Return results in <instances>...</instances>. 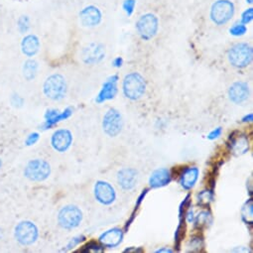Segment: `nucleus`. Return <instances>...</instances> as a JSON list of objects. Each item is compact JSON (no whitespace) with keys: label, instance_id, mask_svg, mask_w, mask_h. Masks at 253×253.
<instances>
[{"label":"nucleus","instance_id":"f3484780","mask_svg":"<svg viewBox=\"0 0 253 253\" xmlns=\"http://www.w3.org/2000/svg\"><path fill=\"white\" fill-rule=\"evenodd\" d=\"M123 238V232L120 228L114 227L105 232H103L99 236V242L102 246L107 248H114L118 246Z\"/></svg>","mask_w":253,"mask_h":253},{"label":"nucleus","instance_id":"f8f14e48","mask_svg":"<svg viewBox=\"0 0 253 253\" xmlns=\"http://www.w3.org/2000/svg\"><path fill=\"white\" fill-rule=\"evenodd\" d=\"M138 181V173L132 168H123L117 173L118 185L126 191L132 190Z\"/></svg>","mask_w":253,"mask_h":253},{"label":"nucleus","instance_id":"cd10ccee","mask_svg":"<svg viewBox=\"0 0 253 253\" xmlns=\"http://www.w3.org/2000/svg\"><path fill=\"white\" fill-rule=\"evenodd\" d=\"M213 199V193L211 191H203L198 195V203L201 206H209Z\"/></svg>","mask_w":253,"mask_h":253},{"label":"nucleus","instance_id":"b1692460","mask_svg":"<svg viewBox=\"0 0 253 253\" xmlns=\"http://www.w3.org/2000/svg\"><path fill=\"white\" fill-rule=\"evenodd\" d=\"M241 217H242V220L246 224H252V222H253V201H252V199H249L242 207Z\"/></svg>","mask_w":253,"mask_h":253},{"label":"nucleus","instance_id":"dca6fc26","mask_svg":"<svg viewBox=\"0 0 253 253\" xmlns=\"http://www.w3.org/2000/svg\"><path fill=\"white\" fill-rule=\"evenodd\" d=\"M228 95L232 102L237 103V104L242 103L249 96L248 84L243 82L234 83L228 90Z\"/></svg>","mask_w":253,"mask_h":253},{"label":"nucleus","instance_id":"2f4dec72","mask_svg":"<svg viewBox=\"0 0 253 253\" xmlns=\"http://www.w3.org/2000/svg\"><path fill=\"white\" fill-rule=\"evenodd\" d=\"M82 252H101L102 248L94 241H90L87 244H85L82 249Z\"/></svg>","mask_w":253,"mask_h":253},{"label":"nucleus","instance_id":"ea45409f","mask_svg":"<svg viewBox=\"0 0 253 253\" xmlns=\"http://www.w3.org/2000/svg\"><path fill=\"white\" fill-rule=\"evenodd\" d=\"M187 214H188V221L192 222V220H193V211H189Z\"/></svg>","mask_w":253,"mask_h":253},{"label":"nucleus","instance_id":"aec40b11","mask_svg":"<svg viewBox=\"0 0 253 253\" xmlns=\"http://www.w3.org/2000/svg\"><path fill=\"white\" fill-rule=\"evenodd\" d=\"M230 152L235 156L242 155L246 153L249 149L248 138L244 134H237L236 136L234 133L229 137V144H228Z\"/></svg>","mask_w":253,"mask_h":253},{"label":"nucleus","instance_id":"1a4fd4ad","mask_svg":"<svg viewBox=\"0 0 253 253\" xmlns=\"http://www.w3.org/2000/svg\"><path fill=\"white\" fill-rule=\"evenodd\" d=\"M15 237L23 245L33 244L38 238V228L31 221H22L15 228Z\"/></svg>","mask_w":253,"mask_h":253},{"label":"nucleus","instance_id":"423d86ee","mask_svg":"<svg viewBox=\"0 0 253 253\" xmlns=\"http://www.w3.org/2000/svg\"><path fill=\"white\" fill-rule=\"evenodd\" d=\"M83 219L82 211L76 206H67L63 208L58 215L59 224L66 229H73L80 225Z\"/></svg>","mask_w":253,"mask_h":253},{"label":"nucleus","instance_id":"7c9ffc66","mask_svg":"<svg viewBox=\"0 0 253 253\" xmlns=\"http://www.w3.org/2000/svg\"><path fill=\"white\" fill-rule=\"evenodd\" d=\"M203 245H204V240L202 237L198 235L191 238L188 247L190 248L191 251H199Z\"/></svg>","mask_w":253,"mask_h":253},{"label":"nucleus","instance_id":"9b49d317","mask_svg":"<svg viewBox=\"0 0 253 253\" xmlns=\"http://www.w3.org/2000/svg\"><path fill=\"white\" fill-rule=\"evenodd\" d=\"M102 15L100 10L93 6L89 5L84 7L80 12V21L84 27H95L101 21Z\"/></svg>","mask_w":253,"mask_h":253},{"label":"nucleus","instance_id":"f03ea898","mask_svg":"<svg viewBox=\"0 0 253 253\" xmlns=\"http://www.w3.org/2000/svg\"><path fill=\"white\" fill-rule=\"evenodd\" d=\"M229 63L238 69L246 68L252 61V48L246 43H238L228 51Z\"/></svg>","mask_w":253,"mask_h":253},{"label":"nucleus","instance_id":"e433bc0d","mask_svg":"<svg viewBox=\"0 0 253 253\" xmlns=\"http://www.w3.org/2000/svg\"><path fill=\"white\" fill-rule=\"evenodd\" d=\"M221 133H222L221 127H217V128L213 129L211 132H210V134L208 135V138H209L210 140H214V139L218 138V137L221 135Z\"/></svg>","mask_w":253,"mask_h":253},{"label":"nucleus","instance_id":"4c0bfd02","mask_svg":"<svg viewBox=\"0 0 253 253\" xmlns=\"http://www.w3.org/2000/svg\"><path fill=\"white\" fill-rule=\"evenodd\" d=\"M122 64H123V60H122V58H120V57L115 58V59L113 60V62H112V65H113V67H115V68H120V67L122 66Z\"/></svg>","mask_w":253,"mask_h":253},{"label":"nucleus","instance_id":"a878e982","mask_svg":"<svg viewBox=\"0 0 253 253\" xmlns=\"http://www.w3.org/2000/svg\"><path fill=\"white\" fill-rule=\"evenodd\" d=\"M17 30L21 34H27L31 29V19L28 15H20L16 22Z\"/></svg>","mask_w":253,"mask_h":253},{"label":"nucleus","instance_id":"ddd939ff","mask_svg":"<svg viewBox=\"0 0 253 253\" xmlns=\"http://www.w3.org/2000/svg\"><path fill=\"white\" fill-rule=\"evenodd\" d=\"M117 82L118 77L117 76H111L109 77L102 84L100 91L98 95L96 96L95 101L97 103H102L106 100H110L115 97L117 93Z\"/></svg>","mask_w":253,"mask_h":253},{"label":"nucleus","instance_id":"6e6552de","mask_svg":"<svg viewBox=\"0 0 253 253\" xmlns=\"http://www.w3.org/2000/svg\"><path fill=\"white\" fill-rule=\"evenodd\" d=\"M102 127L104 132L110 137H115L121 132L123 127V120L118 110L115 108H110L107 110L103 116Z\"/></svg>","mask_w":253,"mask_h":253},{"label":"nucleus","instance_id":"20e7f679","mask_svg":"<svg viewBox=\"0 0 253 253\" xmlns=\"http://www.w3.org/2000/svg\"><path fill=\"white\" fill-rule=\"evenodd\" d=\"M159 29V21L156 15L152 13H146L137 20L136 30L138 35L144 41H149L154 38Z\"/></svg>","mask_w":253,"mask_h":253},{"label":"nucleus","instance_id":"f257e3e1","mask_svg":"<svg viewBox=\"0 0 253 253\" xmlns=\"http://www.w3.org/2000/svg\"><path fill=\"white\" fill-rule=\"evenodd\" d=\"M146 90V83L144 78L138 73H130L123 81V92L125 96L136 100L143 96Z\"/></svg>","mask_w":253,"mask_h":253},{"label":"nucleus","instance_id":"37998d69","mask_svg":"<svg viewBox=\"0 0 253 253\" xmlns=\"http://www.w3.org/2000/svg\"><path fill=\"white\" fill-rule=\"evenodd\" d=\"M1 166H2V162H1V160H0V168H1Z\"/></svg>","mask_w":253,"mask_h":253},{"label":"nucleus","instance_id":"c756f323","mask_svg":"<svg viewBox=\"0 0 253 253\" xmlns=\"http://www.w3.org/2000/svg\"><path fill=\"white\" fill-rule=\"evenodd\" d=\"M135 6H136V0H124L122 4V8L127 16H131L133 14Z\"/></svg>","mask_w":253,"mask_h":253},{"label":"nucleus","instance_id":"9d476101","mask_svg":"<svg viewBox=\"0 0 253 253\" xmlns=\"http://www.w3.org/2000/svg\"><path fill=\"white\" fill-rule=\"evenodd\" d=\"M95 199L102 205H110L115 201L116 194L113 187L104 181H98L94 186Z\"/></svg>","mask_w":253,"mask_h":253},{"label":"nucleus","instance_id":"39448f33","mask_svg":"<svg viewBox=\"0 0 253 253\" xmlns=\"http://www.w3.org/2000/svg\"><path fill=\"white\" fill-rule=\"evenodd\" d=\"M44 92L53 100H60L67 93V83L63 76L55 74L50 76L44 84Z\"/></svg>","mask_w":253,"mask_h":253},{"label":"nucleus","instance_id":"2eb2a0df","mask_svg":"<svg viewBox=\"0 0 253 253\" xmlns=\"http://www.w3.org/2000/svg\"><path fill=\"white\" fill-rule=\"evenodd\" d=\"M105 56V49L100 44H90L83 51V60L85 64L99 63Z\"/></svg>","mask_w":253,"mask_h":253},{"label":"nucleus","instance_id":"c85d7f7f","mask_svg":"<svg viewBox=\"0 0 253 253\" xmlns=\"http://www.w3.org/2000/svg\"><path fill=\"white\" fill-rule=\"evenodd\" d=\"M246 32H247V27L244 24H242V23H235L229 29V33L232 36H235V37L242 36Z\"/></svg>","mask_w":253,"mask_h":253},{"label":"nucleus","instance_id":"f704fd0d","mask_svg":"<svg viewBox=\"0 0 253 253\" xmlns=\"http://www.w3.org/2000/svg\"><path fill=\"white\" fill-rule=\"evenodd\" d=\"M84 240H85V237H84V235H79V236H77V237L72 238V240H71V241L69 242V244L67 245L66 250H70V249L76 247L78 244H80L81 242H83V241H84Z\"/></svg>","mask_w":253,"mask_h":253},{"label":"nucleus","instance_id":"412c9836","mask_svg":"<svg viewBox=\"0 0 253 253\" xmlns=\"http://www.w3.org/2000/svg\"><path fill=\"white\" fill-rule=\"evenodd\" d=\"M73 110L71 108L65 109L63 112H59L56 109H49L47 110L45 114V124H44V128L48 129L51 128L52 126L56 125L58 122L63 121L67 118H69L72 115Z\"/></svg>","mask_w":253,"mask_h":253},{"label":"nucleus","instance_id":"4468645a","mask_svg":"<svg viewBox=\"0 0 253 253\" xmlns=\"http://www.w3.org/2000/svg\"><path fill=\"white\" fill-rule=\"evenodd\" d=\"M72 142V133L67 129H59L52 136V146L58 152H65L68 150Z\"/></svg>","mask_w":253,"mask_h":253},{"label":"nucleus","instance_id":"473e14b6","mask_svg":"<svg viewBox=\"0 0 253 253\" xmlns=\"http://www.w3.org/2000/svg\"><path fill=\"white\" fill-rule=\"evenodd\" d=\"M191 204V196L187 195V197L185 198V200L182 202V204L180 205V209H179V215L180 218H183V215H185L186 211L188 210V208L190 207Z\"/></svg>","mask_w":253,"mask_h":253},{"label":"nucleus","instance_id":"79ce46f5","mask_svg":"<svg viewBox=\"0 0 253 253\" xmlns=\"http://www.w3.org/2000/svg\"><path fill=\"white\" fill-rule=\"evenodd\" d=\"M252 1H253V0H246V2H248V3H252Z\"/></svg>","mask_w":253,"mask_h":253},{"label":"nucleus","instance_id":"a211bd4d","mask_svg":"<svg viewBox=\"0 0 253 253\" xmlns=\"http://www.w3.org/2000/svg\"><path fill=\"white\" fill-rule=\"evenodd\" d=\"M172 181V174L166 168H160L155 170L150 178H149V185L153 189L162 188L169 185Z\"/></svg>","mask_w":253,"mask_h":253},{"label":"nucleus","instance_id":"c9c22d12","mask_svg":"<svg viewBox=\"0 0 253 253\" xmlns=\"http://www.w3.org/2000/svg\"><path fill=\"white\" fill-rule=\"evenodd\" d=\"M38 140H39V134L36 133V132H34V133H31V134L27 137L25 143H26L27 146H31V145H34Z\"/></svg>","mask_w":253,"mask_h":253},{"label":"nucleus","instance_id":"72a5a7b5","mask_svg":"<svg viewBox=\"0 0 253 253\" xmlns=\"http://www.w3.org/2000/svg\"><path fill=\"white\" fill-rule=\"evenodd\" d=\"M252 19H253V9L252 8H248L241 15V23L246 25L249 22H251Z\"/></svg>","mask_w":253,"mask_h":253},{"label":"nucleus","instance_id":"7ed1b4c3","mask_svg":"<svg viewBox=\"0 0 253 253\" xmlns=\"http://www.w3.org/2000/svg\"><path fill=\"white\" fill-rule=\"evenodd\" d=\"M234 15V5L229 0H217L211 9V19L216 25L227 23Z\"/></svg>","mask_w":253,"mask_h":253},{"label":"nucleus","instance_id":"5701e85b","mask_svg":"<svg viewBox=\"0 0 253 253\" xmlns=\"http://www.w3.org/2000/svg\"><path fill=\"white\" fill-rule=\"evenodd\" d=\"M38 72V63L35 60L29 59L24 63L23 75L27 81L33 80Z\"/></svg>","mask_w":253,"mask_h":253},{"label":"nucleus","instance_id":"58836bf2","mask_svg":"<svg viewBox=\"0 0 253 253\" xmlns=\"http://www.w3.org/2000/svg\"><path fill=\"white\" fill-rule=\"evenodd\" d=\"M252 119H253V115H252V113H249L248 115H246L242 118V121L243 122H251Z\"/></svg>","mask_w":253,"mask_h":253},{"label":"nucleus","instance_id":"bb28decb","mask_svg":"<svg viewBox=\"0 0 253 253\" xmlns=\"http://www.w3.org/2000/svg\"><path fill=\"white\" fill-rule=\"evenodd\" d=\"M185 232H186V226H185V222L183 220V218H181L180 220V223L176 229V232H175V243L178 247V249L180 248V244H181V241L184 239L185 237Z\"/></svg>","mask_w":253,"mask_h":253},{"label":"nucleus","instance_id":"6ab92c4d","mask_svg":"<svg viewBox=\"0 0 253 253\" xmlns=\"http://www.w3.org/2000/svg\"><path fill=\"white\" fill-rule=\"evenodd\" d=\"M40 50V40L34 34H25L24 38L21 41V51L28 57H34Z\"/></svg>","mask_w":253,"mask_h":253},{"label":"nucleus","instance_id":"4be33fe9","mask_svg":"<svg viewBox=\"0 0 253 253\" xmlns=\"http://www.w3.org/2000/svg\"><path fill=\"white\" fill-rule=\"evenodd\" d=\"M199 174H200V171L197 167H186L181 173V177H180L181 186L185 190H191L195 186L196 182L198 181Z\"/></svg>","mask_w":253,"mask_h":253},{"label":"nucleus","instance_id":"0eeeda50","mask_svg":"<svg viewBox=\"0 0 253 253\" xmlns=\"http://www.w3.org/2000/svg\"><path fill=\"white\" fill-rule=\"evenodd\" d=\"M50 173L51 167L49 163L41 159H35L30 161L24 171L26 178L35 182H41L46 180L50 176Z\"/></svg>","mask_w":253,"mask_h":253},{"label":"nucleus","instance_id":"a19ab883","mask_svg":"<svg viewBox=\"0 0 253 253\" xmlns=\"http://www.w3.org/2000/svg\"><path fill=\"white\" fill-rule=\"evenodd\" d=\"M157 253H161V252H173L172 249H168V248H163V249H159L156 251Z\"/></svg>","mask_w":253,"mask_h":253},{"label":"nucleus","instance_id":"393cba45","mask_svg":"<svg viewBox=\"0 0 253 253\" xmlns=\"http://www.w3.org/2000/svg\"><path fill=\"white\" fill-rule=\"evenodd\" d=\"M211 223V214L208 211H201L195 220V226L198 229H203L204 227H207L209 224Z\"/></svg>","mask_w":253,"mask_h":253}]
</instances>
